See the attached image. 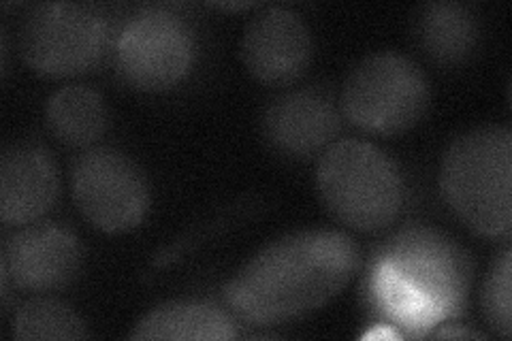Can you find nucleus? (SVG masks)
I'll use <instances>...</instances> for the list:
<instances>
[{
    "label": "nucleus",
    "mask_w": 512,
    "mask_h": 341,
    "mask_svg": "<svg viewBox=\"0 0 512 341\" xmlns=\"http://www.w3.org/2000/svg\"><path fill=\"white\" fill-rule=\"evenodd\" d=\"M357 267L359 250L344 233H288L256 252L224 286V297L252 324H280L338 297Z\"/></svg>",
    "instance_id": "1"
},
{
    "label": "nucleus",
    "mask_w": 512,
    "mask_h": 341,
    "mask_svg": "<svg viewBox=\"0 0 512 341\" xmlns=\"http://www.w3.org/2000/svg\"><path fill=\"white\" fill-rule=\"evenodd\" d=\"M440 188L446 205L474 235L506 239L512 233V133L485 124L448 145Z\"/></svg>",
    "instance_id": "2"
},
{
    "label": "nucleus",
    "mask_w": 512,
    "mask_h": 341,
    "mask_svg": "<svg viewBox=\"0 0 512 341\" xmlns=\"http://www.w3.org/2000/svg\"><path fill=\"white\" fill-rule=\"evenodd\" d=\"M378 295L408 327H427L440 316L457 314L468 288L463 254L446 237L414 231L402 237L376 278Z\"/></svg>",
    "instance_id": "3"
},
{
    "label": "nucleus",
    "mask_w": 512,
    "mask_h": 341,
    "mask_svg": "<svg viewBox=\"0 0 512 341\" xmlns=\"http://www.w3.org/2000/svg\"><path fill=\"white\" fill-rule=\"evenodd\" d=\"M316 188L333 218L363 233L387 229L404 207L397 165L361 139H340L320 154Z\"/></svg>",
    "instance_id": "4"
},
{
    "label": "nucleus",
    "mask_w": 512,
    "mask_h": 341,
    "mask_svg": "<svg viewBox=\"0 0 512 341\" xmlns=\"http://www.w3.org/2000/svg\"><path fill=\"white\" fill-rule=\"evenodd\" d=\"M429 107L423 69L399 52L365 56L344 81L342 113L363 133L393 137L421 122Z\"/></svg>",
    "instance_id": "5"
},
{
    "label": "nucleus",
    "mask_w": 512,
    "mask_h": 341,
    "mask_svg": "<svg viewBox=\"0 0 512 341\" xmlns=\"http://www.w3.org/2000/svg\"><path fill=\"white\" fill-rule=\"evenodd\" d=\"M103 47L105 22L86 5L43 3L30 9L22 26V58L43 77L82 75L99 62Z\"/></svg>",
    "instance_id": "6"
},
{
    "label": "nucleus",
    "mask_w": 512,
    "mask_h": 341,
    "mask_svg": "<svg viewBox=\"0 0 512 341\" xmlns=\"http://www.w3.org/2000/svg\"><path fill=\"white\" fill-rule=\"evenodd\" d=\"M71 190L82 216L103 233L137 229L150 209L146 177L131 158L111 148L88 150L75 160Z\"/></svg>",
    "instance_id": "7"
},
{
    "label": "nucleus",
    "mask_w": 512,
    "mask_h": 341,
    "mask_svg": "<svg viewBox=\"0 0 512 341\" xmlns=\"http://www.w3.org/2000/svg\"><path fill=\"white\" fill-rule=\"evenodd\" d=\"M195 54V35L180 15L146 9L122 28L116 64L126 84L160 92L180 84L195 62Z\"/></svg>",
    "instance_id": "8"
},
{
    "label": "nucleus",
    "mask_w": 512,
    "mask_h": 341,
    "mask_svg": "<svg viewBox=\"0 0 512 341\" xmlns=\"http://www.w3.org/2000/svg\"><path fill=\"white\" fill-rule=\"evenodd\" d=\"M82 265V248L58 224H28L3 243L0 269L15 288L50 292L67 286Z\"/></svg>",
    "instance_id": "9"
},
{
    "label": "nucleus",
    "mask_w": 512,
    "mask_h": 341,
    "mask_svg": "<svg viewBox=\"0 0 512 341\" xmlns=\"http://www.w3.org/2000/svg\"><path fill=\"white\" fill-rule=\"evenodd\" d=\"M242 60L265 86L291 84L312 60L310 28L291 9H265L244 30Z\"/></svg>",
    "instance_id": "10"
},
{
    "label": "nucleus",
    "mask_w": 512,
    "mask_h": 341,
    "mask_svg": "<svg viewBox=\"0 0 512 341\" xmlns=\"http://www.w3.org/2000/svg\"><path fill=\"white\" fill-rule=\"evenodd\" d=\"M340 111L320 90H293L263 111L261 133L271 150L288 158L323 154L340 133Z\"/></svg>",
    "instance_id": "11"
},
{
    "label": "nucleus",
    "mask_w": 512,
    "mask_h": 341,
    "mask_svg": "<svg viewBox=\"0 0 512 341\" xmlns=\"http://www.w3.org/2000/svg\"><path fill=\"white\" fill-rule=\"evenodd\" d=\"M60 194V175L45 148L18 141L0 156V220L28 226L50 211Z\"/></svg>",
    "instance_id": "12"
},
{
    "label": "nucleus",
    "mask_w": 512,
    "mask_h": 341,
    "mask_svg": "<svg viewBox=\"0 0 512 341\" xmlns=\"http://www.w3.org/2000/svg\"><path fill=\"white\" fill-rule=\"evenodd\" d=\"M235 335V324L222 310L192 301H175L154 307L128 333V337L137 341H224Z\"/></svg>",
    "instance_id": "13"
},
{
    "label": "nucleus",
    "mask_w": 512,
    "mask_h": 341,
    "mask_svg": "<svg viewBox=\"0 0 512 341\" xmlns=\"http://www.w3.org/2000/svg\"><path fill=\"white\" fill-rule=\"evenodd\" d=\"M109 113L103 96L88 86H67L50 96L45 124L50 133L73 148H86L107 131Z\"/></svg>",
    "instance_id": "14"
},
{
    "label": "nucleus",
    "mask_w": 512,
    "mask_h": 341,
    "mask_svg": "<svg viewBox=\"0 0 512 341\" xmlns=\"http://www.w3.org/2000/svg\"><path fill=\"white\" fill-rule=\"evenodd\" d=\"M416 37L436 62L459 64L478 43L476 15L459 3H429L416 20Z\"/></svg>",
    "instance_id": "15"
},
{
    "label": "nucleus",
    "mask_w": 512,
    "mask_h": 341,
    "mask_svg": "<svg viewBox=\"0 0 512 341\" xmlns=\"http://www.w3.org/2000/svg\"><path fill=\"white\" fill-rule=\"evenodd\" d=\"M13 339L20 341H75L86 339L88 327L67 303L56 299H32L13 316Z\"/></svg>",
    "instance_id": "16"
},
{
    "label": "nucleus",
    "mask_w": 512,
    "mask_h": 341,
    "mask_svg": "<svg viewBox=\"0 0 512 341\" xmlns=\"http://www.w3.org/2000/svg\"><path fill=\"white\" fill-rule=\"evenodd\" d=\"M480 305L489 329L502 339L512 335V250H502L491 263L483 292H480Z\"/></svg>",
    "instance_id": "17"
},
{
    "label": "nucleus",
    "mask_w": 512,
    "mask_h": 341,
    "mask_svg": "<svg viewBox=\"0 0 512 341\" xmlns=\"http://www.w3.org/2000/svg\"><path fill=\"white\" fill-rule=\"evenodd\" d=\"M363 339H399V333L393 331L391 327H382V329H374L370 333H365Z\"/></svg>",
    "instance_id": "18"
},
{
    "label": "nucleus",
    "mask_w": 512,
    "mask_h": 341,
    "mask_svg": "<svg viewBox=\"0 0 512 341\" xmlns=\"http://www.w3.org/2000/svg\"><path fill=\"white\" fill-rule=\"evenodd\" d=\"M438 337L442 339H448V337H468V339H478L480 335L478 333H472V331H466V329H442L438 333Z\"/></svg>",
    "instance_id": "19"
}]
</instances>
